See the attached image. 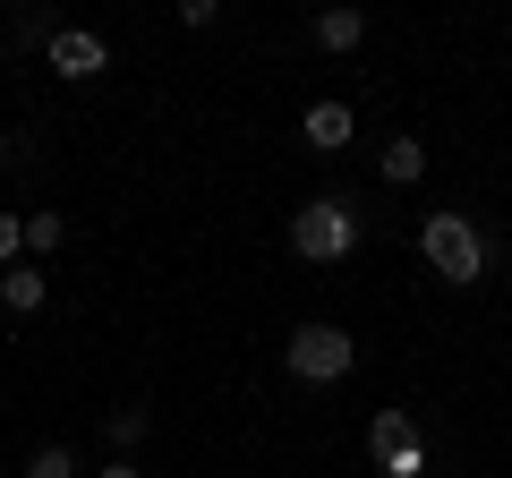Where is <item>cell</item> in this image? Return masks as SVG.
Here are the masks:
<instances>
[{"instance_id":"obj_1","label":"cell","mask_w":512,"mask_h":478,"mask_svg":"<svg viewBox=\"0 0 512 478\" xmlns=\"http://www.w3.org/2000/svg\"><path fill=\"white\" fill-rule=\"evenodd\" d=\"M419 257H427V274H444V282L470 291V282L487 274V231H478L461 205H436V214L419 222Z\"/></svg>"},{"instance_id":"obj_2","label":"cell","mask_w":512,"mask_h":478,"mask_svg":"<svg viewBox=\"0 0 512 478\" xmlns=\"http://www.w3.org/2000/svg\"><path fill=\"white\" fill-rule=\"evenodd\" d=\"M291 257L299 265H342L359 257V205L350 197H308L291 214Z\"/></svg>"},{"instance_id":"obj_3","label":"cell","mask_w":512,"mask_h":478,"mask_svg":"<svg viewBox=\"0 0 512 478\" xmlns=\"http://www.w3.org/2000/svg\"><path fill=\"white\" fill-rule=\"evenodd\" d=\"M282 368H291L299 385H342V376L359 368V342H350L342 325H299L291 342H282Z\"/></svg>"},{"instance_id":"obj_4","label":"cell","mask_w":512,"mask_h":478,"mask_svg":"<svg viewBox=\"0 0 512 478\" xmlns=\"http://www.w3.org/2000/svg\"><path fill=\"white\" fill-rule=\"evenodd\" d=\"M367 453H376L384 478H427V444H419V419L410 410H376L367 419Z\"/></svg>"},{"instance_id":"obj_5","label":"cell","mask_w":512,"mask_h":478,"mask_svg":"<svg viewBox=\"0 0 512 478\" xmlns=\"http://www.w3.org/2000/svg\"><path fill=\"white\" fill-rule=\"evenodd\" d=\"M52 77H69V86H86V77H103L111 69V43L94 35V26H52Z\"/></svg>"},{"instance_id":"obj_6","label":"cell","mask_w":512,"mask_h":478,"mask_svg":"<svg viewBox=\"0 0 512 478\" xmlns=\"http://www.w3.org/2000/svg\"><path fill=\"white\" fill-rule=\"evenodd\" d=\"M0 308L9 316H35V308H52V265H9V274H0Z\"/></svg>"},{"instance_id":"obj_7","label":"cell","mask_w":512,"mask_h":478,"mask_svg":"<svg viewBox=\"0 0 512 478\" xmlns=\"http://www.w3.org/2000/svg\"><path fill=\"white\" fill-rule=\"evenodd\" d=\"M350 129H359V111H350V103H308V111H299V137H308L316 154H342Z\"/></svg>"},{"instance_id":"obj_8","label":"cell","mask_w":512,"mask_h":478,"mask_svg":"<svg viewBox=\"0 0 512 478\" xmlns=\"http://www.w3.org/2000/svg\"><path fill=\"white\" fill-rule=\"evenodd\" d=\"M376 180H384V188H419V180H427V137H384Z\"/></svg>"},{"instance_id":"obj_9","label":"cell","mask_w":512,"mask_h":478,"mask_svg":"<svg viewBox=\"0 0 512 478\" xmlns=\"http://www.w3.org/2000/svg\"><path fill=\"white\" fill-rule=\"evenodd\" d=\"M308 35L325 43V52H359V43H367V18L333 0V9H316V18H308Z\"/></svg>"},{"instance_id":"obj_10","label":"cell","mask_w":512,"mask_h":478,"mask_svg":"<svg viewBox=\"0 0 512 478\" xmlns=\"http://www.w3.org/2000/svg\"><path fill=\"white\" fill-rule=\"evenodd\" d=\"M146 427H154V410H137V402H128V410H103V436H111V453H137V444H146Z\"/></svg>"},{"instance_id":"obj_11","label":"cell","mask_w":512,"mask_h":478,"mask_svg":"<svg viewBox=\"0 0 512 478\" xmlns=\"http://www.w3.org/2000/svg\"><path fill=\"white\" fill-rule=\"evenodd\" d=\"M60 239H69V222H60L52 205H35V214H26V257L43 265V257H52V248H60Z\"/></svg>"},{"instance_id":"obj_12","label":"cell","mask_w":512,"mask_h":478,"mask_svg":"<svg viewBox=\"0 0 512 478\" xmlns=\"http://www.w3.org/2000/svg\"><path fill=\"white\" fill-rule=\"evenodd\" d=\"M26 478H77V453L69 444H35L26 453Z\"/></svg>"},{"instance_id":"obj_13","label":"cell","mask_w":512,"mask_h":478,"mask_svg":"<svg viewBox=\"0 0 512 478\" xmlns=\"http://www.w3.org/2000/svg\"><path fill=\"white\" fill-rule=\"evenodd\" d=\"M9 265H26V214L0 205V274H9Z\"/></svg>"},{"instance_id":"obj_14","label":"cell","mask_w":512,"mask_h":478,"mask_svg":"<svg viewBox=\"0 0 512 478\" xmlns=\"http://www.w3.org/2000/svg\"><path fill=\"white\" fill-rule=\"evenodd\" d=\"M214 18H222V0H180V26H188V35H205Z\"/></svg>"},{"instance_id":"obj_15","label":"cell","mask_w":512,"mask_h":478,"mask_svg":"<svg viewBox=\"0 0 512 478\" xmlns=\"http://www.w3.org/2000/svg\"><path fill=\"white\" fill-rule=\"evenodd\" d=\"M94 478H146V470H137V461H120V453H111V461H103V470H94Z\"/></svg>"},{"instance_id":"obj_16","label":"cell","mask_w":512,"mask_h":478,"mask_svg":"<svg viewBox=\"0 0 512 478\" xmlns=\"http://www.w3.org/2000/svg\"><path fill=\"white\" fill-rule=\"evenodd\" d=\"M9 154H18V146H9V137H0V163H9Z\"/></svg>"}]
</instances>
